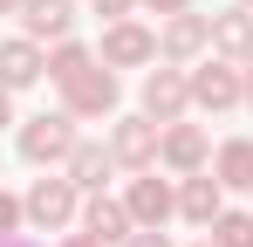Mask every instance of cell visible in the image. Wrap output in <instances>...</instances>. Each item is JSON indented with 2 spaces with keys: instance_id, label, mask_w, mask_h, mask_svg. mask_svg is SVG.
<instances>
[{
  "instance_id": "ac0fdd59",
  "label": "cell",
  "mask_w": 253,
  "mask_h": 247,
  "mask_svg": "<svg viewBox=\"0 0 253 247\" xmlns=\"http://www.w3.org/2000/svg\"><path fill=\"white\" fill-rule=\"evenodd\" d=\"M89 69H96V48H89V41H55V48H48V82H55V89L83 82Z\"/></svg>"
},
{
  "instance_id": "83f0119b",
  "label": "cell",
  "mask_w": 253,
  "mask_h": 247,
  "mask_svg": "<svg viewBox=\"0 0 253 247\" xmlns=\"http://www.w3.org/2000/svg\"><path fill=\"white\" fill-rule=\"evenodd\" d=\"M21 7H28V0H0V14H21Z\"/></svg>"
},
{
  "instance_id": "9a60e30c",
  "label": "cell",
  "mask_w": 253,
  "mask_h": 247,
  "mask_svg": "<svg viewBox=\"0 0 253 247\" xmlns=\"http://www.w3.org/2000/svg\"><path fill=\"white\" fill-rule=\"evenodd\" d=\"M62 172H69V185H76V192H103V185H110V172H117V158H110V144H76V151H69V165H62Z\"/></svg>"
},
{
  "instance_id": "f1b7e54d",
  "label": "cell",
  "mask_w": 253,
  "mask_h": 247,
  "mask_svg": "<svg viewBox=\"0 0 253 247\" xmlns=\"http://www.w3.org/2000/svg\"><path fill=\"white\" fill-rule=\"evenodd\" d=\"M240 7H253V0H240Z\"/></svg>"
},
{
  "instance_id": "e0dca14e",
  "label": "cell",
  "mask_w": 253,
  "mask_h": 247,
  "mask_svg": "<svg viewBox=\"0 0 253 247\" xmlns=\"http://www.w3.org/2000/svg\"><path fill=\"white\" fill-rule=\"evenodd\" d=\"M212 179L226 192H253V137H226L212 151Z\"/></svg>"
},
{
  "instance_id": "52a82bcc",
  "label": "cell",
  "mask_w": 253,
  "mask_h": 247,
  "mask_svg": "<svg viewBox=\"0 0 253 247\" xmlns=\"http://www.w3.org/2000/svg\"><path fill=\"white\" fill-rule=\"evenodd\" d=\"M158 165H165L171 179H192V172H206L212 165V137H206V124H165V137H158Z\"/></svg>"
},
{
  "instance_id": "cb8c5ba5",
  "label": "cell",
  "mask_w": 253,
  "mask_h": 247,
  "mask_svg": "<svg viewBox=\"0 0 253 247\" xmlns=\"http://www.w3.org/2000/svg\"><path fill=\"white\" fill-rule=\"evenodd\" d=\"M7 124H21V117H14V89L0 82V130H7Z\"/></svg>"
},
{
  "instance_id": "4316f807",
  "label": "cell",
  "mask_w": 253,
  "mask_h": 247,
  "mask_svg": "<svg viewBox=\"0 0 253 247\" xmlns=\"http://www.w3.org/2000/svg\"><path fill=\"white\" fill-rule=\"evenodd\" d=\"M0 247H42V241H28V234H14V241H0Z\"/></svg>"
},
{
  "instance_id": "ba28073f",
  "label": "cell",
  "mask_w": 253,
  "mask_h": 247,
  "mask_svg": "<svg viewBox=\"0 0 253 247\" xmlns=\"http://www.w3.org/2000/svg\"><path fill=\"white\" fill-rule=\"evenodd\" d=\"M117 103H124V82H117V69H103V62H96L83 82L62 89V110H69L76 124L83 117H117Z\"/></svg>"
},
{
  "instance_id": "9c48e42d",
  "label": "cell",
  "mask_w": 253,
  "mask_h": 247,
  "mask_svg": "<svg viewBox=\"0 0 253 247\" xmlns=\"http://www.w3.org/2000/svg\"><path fill=\"white\" fill-rule=\"evenodd\" d=\"M185 110H192V76H185V69H144V117L151 124H178L185 117Z\"/></svg>"
},
{
  "instance_id": "5bb4252c",
  "label": "cell",
  "mask_w": 253,
  "mask_h": 247,
  "mask_svg": "<svg viewBox=\"0 0 253 247\" xmlns=\"http://www.w3.org/2000/svg\"><path fill=\"white\" fill-rule=\"evenodd\" d=\"M83 234H96V241L110 247V241H130V234H137V220H130V206H124V199L89 192V199H83Z\"/></svg>"
},
{
  "instance_id": "2e32d148",
  "label": "cell",
  "mask_w": 253,
  "mask_h": 247,
  "mask_svg": "<svg viewBox=\"0 0 253 247\" xmlns=\"http://www.w3.org/2000/svg\"><path fill=\"white\" fill-rule=\"evenodd\" d=\"M212 55H226V62H247L253 55V7L212 14Z\"/></svg>"
},
{
  "instance_id": "8fae6325",
  "label": "cell",
  "mask_w": 253,
  "mask_h": 247,
  "mask_svg": "<svg viewBox=\"0 0 253 247\" xmlns=\"http://www.w3.org/2000/svg\"><path fill=\"white\" fill-rule=\"evenodd\" d=\"M48 76V48L42 41H28V35H14V41H0V82L21 96V89H35V82Z\"/></svg>"
},
{
  "instance_id": "d6986e66",
  "label": "cell",
  "mask_w": 253,
  "mask_h": 247,
  "mask_svg": "<svg viewBox=\"0 0 253 247\" xmlns=\"http://www.w3.org/2000/svg\"><path fill=\"white\" fill-rule=\"evenodd\" d=\"M212 247H253V206H226L219 220L206 227Z\"/></svg>"
},
{
  "instance_id": "6da1fadb",
  "label": "cell",
  "mask_w": 253,
  "mask_h": 247,
  "mask_svg": "<svg viewBox=\"0 0 253 247\" xmlns=\"http://www.w3.org/2000/svg\"><path fill=\"white\" fill-rule=\"evenodd\" d=\"M76 144H83V130H76V117H69V110L21 117V158H28V165H42V172H62Z\"/></svg>"
},
{
  "instance_id": "d4e9b609",
  "label": "cell",
  "mask_w": 253,
  "mask_h": 247,
  "mask_svg": "<svg viewBox=\"0 0 253 247\" xmlns=\"http://www.w3.org/2000/svg\"><path fill=\"white\" fill-rule=\"evenodd\" d=\"M62 247H103V241H96V234H69Z\"/></svg>"
},
{
  "instance_id": "603a6c76",
  "label": "cell",
  "mask_w": 253,
  "mask_h": 247,
  "mask_svg": "<svg viewBox=\"0 0 253 247\" xmlns=\"http://www.w3.org/2000/svg\"><path fill=\"white\" fill-rule=\"evenodd\" d=\"M124 247H171V234H165V227H137Z\"/></svg>"
},
{
  "instance_id": "7c38bea8",
  "label": "cell",
  "mask_w": 253,
  "mask_h": 247,
  "mask_svg": "<svg viewBox=\"0 0 253 247\" xmlns=\"http://www.w3.org/2000/svg\"><path fill=\"white\" fill-rule=\"evenodd\" d=\"M219 213H226V185L212 179V165H206V172H192V179H178V220L212 227Z\"/></svg>"
},
{
  "instance_id": "f546056e",
  "label": "cell",
  "mask_w": 253,
  "mask_h": 247,
  "mask_svg": "<svg viewBox=\"0 0 253 247\" xmlns=\"http://www.w3.org/2000/svg\"><path fill=\"white\" fill-rule=\"evenodd\" d=\"M199 247H212V241H199Z\"/></svg>"
},
{
  "instance_id": "3957f363",
  "label": "cell",
  "mask_w": 253,
  "mask_h": 247,
  "mask_svg": "<svg viewBox=\"0 0 253 247\" xmlns=\"http://www.w3.org/2000/svg\"><path fill=\"white\" fill-rule=\"evenodd\" d=\"M192 76V110H240L247 103V76H240V62H226V55H206V62H192L185 69Z\"/></svg>"
},
{
  "instance_id": "277c9868",
  "label": "cell",
  "mask_w": 253,
  "mask_h": 247,
  "mask_svg": "<svg viewBox=\"0 0 253 247\" xmlns=\"http://www.w3.org/2000/svg\"><path fill=\"white\" fill-rule=\"evenodd\" d=\"M96 62L103 69H151L158 62V35L130 14V21H110L103 28V41H96Z\"/></svg>"
},
{
  "instance_id": "44dd1931",
  "label": "cell",
  "mask_w": 253,
  "mask_h": 247,
  "mask_svg": "<svg viewBox=\"0 0 253 247\" xmlns=\"http://www.w3.org/2000/svg\"><path fill=\"white\" fill-rule=\"evenodd\" d=\"M89 7L103 14V28H110V21H130V14H137V0H89Z\"/></svg>"
},
{
  "instance_id": "5b68a950",
  "label": "cell",
  "mask_w": 253,
  "mask_h": 247,
  "mask_svg": "<svg viewBox=\"0 0 253 247\" xmlns=\"http://www.w3.org/2000/svg\"><path fill=\"white\" fill-rule=\"evenodd\" d=\"M206 55H212V14H171L165 28H158V62L192 69V62H206Z\"/></svg>"
},
{
  "instance_id": "7402d4cb",
  "label": "cell",
  "mask_w": 253,
  "mask_h": 247,
  "mask_svg": "<svg viewBox=\"0 0 253 247\" xmlns=\"http://www.w3.org/2000/svg\"><path fill=\"white\" fill-rule=\"evenodd\" d=\"M144 14H158V21H171V14H192V0H137Z\"/></svg>"
},
{
  "instance_id": "4fadbf2b",
  "label": "cell",
  "mask_w": 253,
  "mask_h": 247,
  "mask_svg": "<svg viewBox=\"0 0 253 247\" xmlns=\"http://www.w3.org/2000/svg\"><path fill=\"white\" fill-rule=\"evenodd\" d=\"M21 28H28V41H42V48L69 41V28H76V0H28V7H21Z\"/></svg>"
},
{
  "instance_id": "484cf974",
  "label": "cell",
  "mask_w": 253,
  "mask_h": 247,
  "mask_svg": "<svg viewBox=\"0 0 253 247\" xmlns=\"http://www.w3.org/2000/svg\"><path fill=\"white\" fill-rule=\"evenodd\" d=\"M240 76H247V110H253V55L240 62Z\"/></svg>"
},
{
  "instance_id": "30bf717a",
  "label": "cell",
  "mask_w": 253,
  "mask_h": 247,
  "mask_svg": "<svg viewBox=\"0 0 253 247\" xmlns=\"http://www.w3.org/2000/svg\"><path fill=\"white\" fill-rule=\"evenodd\" d=\"M124 206H130V220H137V227H165L171 213H178V185L158 179V172H137V179H130V192H124Z\"/></svg>"
},
{
  "instance_id": "ffe728a7",
  "label": "cell",
  "mask_w": 253,
  "mask_h": 247,
  "mask_svg": "<svg viewBox=\"0 0 253 247\" xmlns=\"http://www.w3.org/2000/svg\"><path fill=\"white\" fill-rule=\"evenodd\" d=\"M28 227V206H21V192H0V241H14Z\"/></svg>"
},
{
  "instance_id": "8992f818",
  "label": "cell",
  "mask_w": 253,
  "mask_h": 247,
  "mask_svg": "<svg viewBox=\"0 0 253 247\" xmlns=\"http://www.w3.org/2000/svg\"><path fill=\"white\" fill-rule=\"evenodd\" d=\"M158 137H165V124H151L144 110L137 117H117L110 124V158L124 165V172H158Z\"/></svg>"
},
{
  "instance_id": "7a4b0ae2",
  "label": "cell",
  "mask_w": 253,
  "mask_h": 247,
  "mask_svg": "<svg viewBox=\"0 0 253 247\" xmlns=\"http://www.w3.org/2000/svg\"><path fill=\"white\" fill-rule=\"evenodd\" d=\"M21 206H28V227H35V234H69V227L83 220V192L69 185V172L35 179V185L21 192Z\"/></svg>"
}]
</instances>
